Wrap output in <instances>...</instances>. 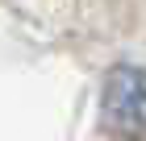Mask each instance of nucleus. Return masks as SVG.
<instances>
[{
	"label": "nucleus",
	"mask_w": 146,
	"mask_h": 141,
	"mask_svg": "<svg viewBox=\"0 0 146 141\" xmlns=\"http://www.w3.org/2000/svg\"><path fill=\"white\" fill-rule=\"evenodd\" d=\"M104 116L121 133H146V71L117 66L104 83Z\"/></svg>",
	"instance_id": "1"
}]
</instances>
